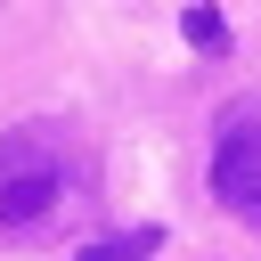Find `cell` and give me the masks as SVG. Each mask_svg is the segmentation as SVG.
Listing matches in <instances>:
<instances>
[{
  "instance_id": "obj_1",
  "label": "cell",
  "mask_w": 261,
  "mask_h": 261,
  "mask_svg": "<svg viewBox=\"0 0 261 261\" xmlns=\"http://www.w3.org/2000/svg\"><path fill=\"white\" fill-rule=\"evenodd\" d=\"M106 204L98 147L65 122H16L0 130V253H33L73 237Z\"/></svg>"
},
{
  "instance_id": "obj_2",
  "label": "cell",
  "mask_w": 261,
  "mask_h": 261,
  "mask_svg": "<svg viewBox=\"0 0 261 261\" xmlns=\"http://www.w3.org/2000/svg\"><path fill=\"white\" fill-rule=\"evenodd\" d=\"M212 196L261 228V106L228 114L220 122V147H212Z\"/></svg>"
},
{
  "instance_id": "obj_3",
  "label": "cell",
  "mask_w": 261,
  "mask_h": 261,
  "mask_svg": "<svg viewBox=\"0 0 261 261\" xmlns=\"http://www.w3.org/2000/svg\"><path fill=\"white\" fill-rule=\"evenodd\" d=\"M163 253V228H122V237H98V245H82L73 261H155Z\"/></svg>"
},
{
  "instance_id": "obj_4",
  "label": "cell",
  "mask_w": 261,
  "mask_h": 261,
  "mask_svg": "<svg viewBox=\"0 0 261 261\" xmlns=\"http://www.w3.org/2000/svg\"><path fill=\"white\" fill-rule=\"evenodd\" d=\"M179 33H188V49H228V24H220V8H188V16H179Z\"/></svg>"
}]
</instances>
